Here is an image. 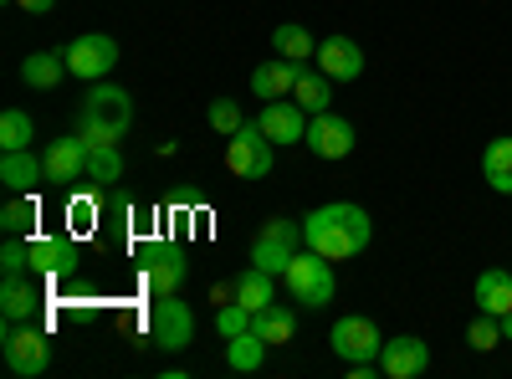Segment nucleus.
Returning <instances> with one entry per match:
<instances>
[{
  "label": "nucleus",
  "instance_id": "nucleus-1",
  "mask_svg": "<svg viewBox=\"0 0 512 379\" xmlns=\"http://www.w3.org/2000/svg\"><path fill=\"white\" fill-rule=\"evenodd\" d=\"M369 241H374V221H369L364 205L328 200V205L303 216V246H313L328 262H354Z\"/></svg>",
  "mask_w": 512,
  "mask_h": 379
},
{
  "label": "nucleus",
  "instance_id": "nucleus-2",
  "mask_svg": "<svg viewBox=\"0 0 512 379\" xmlns=\"http://www.w3.org/2000/svg\"><path fill=\"white\" fill-rule=\"evenodd\" d=\"M128 123H134V98L113 82H93V93L82 98L77 108V134L88 149H108L128 134Z\"/></svg>",
  "mask_w": 512,
  "mask_h": 379
},
{
  "label": "nucleus",
  "instance_id": "nucleus-3",
  "mask_svg": "<svg viewBox=\"0 0 512 379\" xmlns=\"http://www.w3.org/2000/svg\"><path fill=\"white\" fill-rule=\"evenodd\" d=\"M282 287H287V298L297 303V308H328L333 303V292H338V277H333V262L328 257H318V251L308 246V251H297V257L287 262V272H282Z\"/></svg>",
  "mask_w": 512,
  "mask_h": 379
},
{
  "label": "nucleus",
  "instance_id": "nucleus-4",
  "mask_svg": "<svg viewBox=\"0 0 512 379\" xmlns=\"http://www.w3.org/2000/svg\"><path fill=\"white\" fill-rule=\"evenodd\" d=\"M0 354H6L11 374L36 379V374H47V364H52V339H47V328H36V323H6V333H0Z\"/></svg>",
  "mask_w": 512,
  "mask_h": 379
},
{
  "label": "nucleus",
  "instance_id": "nucleus-5",
  "mask_svg": "<svg viewBox=\"0 0 512 379\" xmlns=\"http://www.w3.org/2000/svg\"><path fill=\"white\" fill-rule=\"evenodd\" d=\"M272 164H277V144L262 134V123H241L226 144V170L236 180H267Z\"/></svg>",
  "mask_w": 512,
  "mask_h": 379
},
{
  "label": "nucleus",
  "instance_id": "nucleus-6",
  "mask_svg": "<svg viewBox=\"0 0 512 379\" xmlns=\"http://www.w3.org/2000/svg\"><path fill=\"white\" fill-rule=\"evenodd\" d=\"M297 241H303V226L287 221V216H272L262 231H256V241H251V267H262V272L282 277L287 262L297 257Z\"/></svg>",
  "mask_w": 512,
  "mask_h": 379
},
{
  "label": "nucleus",
  "instance_id": "nucleus-7",
  "mask_svg": "<svg viewBox=\"0 0 512 379\" xmlns=\"http://www.w3.org/2000/svg\"><path fill=\"white\" fill-rule=\"evenodd\" d=\"M67 57V72L82 77V82H103L113 67H118V41L103 36V31H88V36H77L72 47H62Z\"/></svg>",
  "mask_w": 512,
  "mask_h": 379
},
{
  "label": "nucleus",
  "instance_id": "nucleus-8",
  "mask_svg": "<svg viewBox=\"0 0 512 379\" xmlns=\"http://www.w3.org/2000/svg\"><path fill=\"white\" fill-rule=\"evenodd\" d=\"M333 354L344 364H379V349H384V333L374 328V318H338L333 333H328Z\"/></svg>",
  "mask_w": 512,
  "mask_h": 379
},
{
  "label": "nucleus",
  "instance_id": "nucleus-9",
  "mask_svg": "<svg viewBox=\"0 0 512 379\" xmlns=\"http://www.w3.org/2000/svg\"><path fill=\"white\" fill-rule=\"evenodd\" d=\"M154 349H164V354H180V349H190L195 344V308L190 303H180V298H159L154 303Z\"/></svg>",
  "mask_w": 512,
  "mask_h": 379
},
{
  "label": "nucleus",
  "instance_id": "nucleus-10",
  "mask_svg": "<svg viewBox=\"0 0 512 379\" xmlns=\"http://www.w3.org/2000/svg\"><path fill=\"white\" fill-rule=\"evenodd\" d=\"M308 108L297 103V98H277V103H262V113H256V123H262V134L277 144V149H287V144H303L308 139Z\"/></svg>",
  "mask_w": 512,
  "mask_h": 379
},
{
  "label": "nucleus",
  "instance_id": "nucleus-11",
  "mask_svg": "<svg viewBox=\"0 0 512 379\" xmlns=\"http://www.w3.org/2000/svg\"><path fill=\"white\" fill-rule=\"evenodd\" d=\"M318 159H349L354 154V144H359V134H354V123L349 118H338L333 108L328 113H313L308 118V139H303Z\"/></svg>",
  "mask_w": 512,
  "mask_h": 379
},
{
  "label": "nucleus",
  "instance_id": "nucleus-12",
  "mask_svg": "<svg viewBox=\"0 0 512 379\" xmlns=\"http://www.w3.org/2000/svg\"><path fill=\"white\" fill-rule=\"evenodd\" d=\"M41 159H47V185L57 190H72L77 180H88V144H82V134L52 139Z\"/></svg>",
  "mask_w": 512,
  "mask_h": 379
},
{
  "label": "nucleus",
  "instance_id": "nucleus-13",
  "mask_svg": "<svg viewBox=\"0 0 512 379\" xmlns=\"http://www.w3.org/2000/svg\"><path fill=\"white\" fill-rule=\"evenodd\" d=\"M431 369V344L415 339V333H400V339H384L379 349V374L384 379H415Z\"/></svg>",
  "mask_w": 512,
  "mask_h": 379
},
{
  "label": "nucleus",
  "instance_id": "nucleus-14",
  "mask_svg": "<svg viewBox=\"0 0 512 379\" xmlns=\"http://www.w3.org/2000/svg\"><path fill=\"white\" fill-rule=\"evenodd\" d=\"M318 72L333 82H359L364 77V52L354 36H328L318 41Z\"/></svg>",
  "mask_w": 512,
  "mask_h": 379
},
{
  "label": "nucleus",
  "instance_id": "nucleus-15",
  "mask_svg": "<svg viewBox=\"0 0 512 379\" xmlns=\"http://www.w3.org/2000/svg\"><path fill=\"white\" fill-rule=\"evenodd\" d=\"M31 277H62L77 267V241L72 236H31Z\"/></svg>",
  "mask_w": 512,
  "mask_h": 379
},
{
  "label": "nucleus",
  "instance_id": "nucleus-16",
  "mask_svg": "<svg viewBox=\"0 0 512 379\" xmlns=\"http://www.w3.org/2000/svg\"><path fill=\"white\" fill-rule=\"evenodd\" d=\"M0 185H6L11 195H31L36 185H47V159H36L31 149L0 154Z\"/></svg>",
  "mask_w": 512,
  "mask_h": 379
},
{
  "label": "nucleus",
  "instance_id": "nucleus-17",
  "mask_svg": "<svg viewBox=\"0 0 512 379\" xmlns=\"http://www.w3.org/2000/svg\"><path fill=\"white\" fill-rule=\"evenodd\" d=\"M297 77H303V67H297V62H287V57H272V62H262V67L251 72V93L262 98V103L292 98V88H297Z\"/></svg>",
  "mask_w": 512,
  "mask_h": 379
},
{
  "label": "nucleus",
  "instance_id": "nucleus-18",
  "mask_svg": "<svg viewBox=\"0 0 512 379\" xmlns=\"http://www.w3.org/2000/svg\"><path fill=\"white\" fill-rule=\"evenodd\" d=\"M185 277H190V262L180 257V251H154L149 267H144V282H149L154 298H175Z\"/></svg>",
  "mask_w": 512,
  "mask_h": 379
},
{
  "label": "nucleus",
  "instance_id": "nucleus-19",
  "mask_svg": "<svg viewBox=\"0 0 512 379\" xmlns=\"http://www.w3.org/2000/svg\"><path fill=\"white\" fill-rule=\"evenodd\" d=\"M472 298H477V313H492V318L512 313V272L507 267H487L477 277V287H472Z\"/></svg>",
  "mask_w": 512,
  "mask_h": 379
},
{
  "label": "nucleus",
  "instance_id": "nucleus-20",
  "mask_svg": "<svg viewBox=\"0 0 512 379\" xmlns=\"http://www.w3.org/2000/svg\"><path fill=\"white\" fill-rule=\"evenodd\" d=\"M236 303L256 318L262 308H272L277 303V282H272V272H262V267H246L241 277H236Z\"/></svg>",
  "mask_w": 512,
  "mask_h": 379
},
{
  "label": "nucleus",
  "instance_id": "nucleus-21",
  "mask_svg": "<svg viewBox=\"0 0 512 379\" xmlns=\"http://www.w3.org/2000/svg\"><path fill=\"white\" fill-rule=\"evenodd\" d=\"M62 77H67V57L62 52H31L21 62V82H26V88L52 93V88H62Z\"/></svg>",
  "mask_w": 512,
  "mask_h": 379
},
{
  "label": "nucleus",
  "instance_id": "nucleus-22",
  "mask_svg": "<svg viewBox=\"0 0 512 379\" xmlns=\"http://www.w3.org/2000/svg\"><path fill=\"white\" fill-rule=\"evenodd\" d=\"M267 339H262V333H256V328H246V333H236V339H226V364L236 369V374H256V369H262L267 364Z\"/></svg>",
  "mask_w": 512,
  "mask_h": 379
},
{
  "label": "nucleus",
  "instance_id": "nucleus-23",
  "mask_svg": "<svg viewBox=\"0 0 512 379\" xmlns=\"http://www.w3.org/2000/svg\"><path fill=\"white\" fill-rule=\"evenodd\" d=\"M251 328L262 333L267 344H292V333H297V303H272L251 318Z\"/></svg>",
  "mask_w": 512,
  "mask_h": 379
},
{
  "label": "nucleus",
  "instance_id": "nucleus-24",
  "mask_svg": "<svg viewBox=\"0 0 512 379\" xmlns=\"http://www.w3.org/2000/svg\"><path fill=\"white\" fill-rule=\"evenodd\" d=\"M36 287L26 282V277H6L0 282V313H6V323H31V313H36Z\"/></svg>",
  "mask_w": 512,
  "mask_h": 379
},
{
  "label": "nucleus",
  "instance_id": "nucleus-25",
  "mask_svg": "<svg viewBox=\"0 0 512 379\" xmlns=\"http://www.w3.org/2000/svg\"><path fill=\"white\" fill-rule=\"evenodd\" d=\"M482 175L497 195H512V134L507 139H492L482 149Z\"/></svg>",
  "mask_w": 512,
  "mask_h": 379
},
{
  "label": "nucleus",
  "instance_id": "nucleus-26",
  "mask_svg": "<svg viewBox=\"0 0 512 379\" xmlns=\"http://www.w3.org/2000/svg\"><path fill=\"white\" fill-rule=\"evenodd\" d=\"M272 52H277V57H287V62H297V67H308V57H318L308 26H297V21H287V26H277V31H272Z\"/></svg>",
  "mask_w": 512,
  "mask_h": 379
},
{
  "label": "nucleus",
  "instance_id": "nucleus-27",
  "mask_svg": "<svg viewBox=\"0 0 512 379\" xmlns=\"http://www.w3.org/2000/svg\"><path fill=\"white\" fill-rule=\"evenodd\" d=\"M292 98L303 103L308 113H328V108H333V77H323V72H308V67H303V77H297Z\"/></svg>",
  "mask_w": 512,
  "mask_h": 379
},
{
  "label": "nucleus",
  "instance_id": "nucleus-28",
  "mask_svg": "<svg viewBox=\"0 0 512 379\" xmlns=\"http://www.w3.org/2000/svg\"><path fill=\"white\" fill-rule=\"evenodd\" d=\"M31 139H36V123H31V113H21V108H6L0 113V149H31Z\"/></svg>",
  "mask_w": 512,
  "mask_h": 379
},
{
  "label": "nucleus",
  "instance_id": "nucleus-29",
  "mask_svg": "<svg viewBox=\"0 0 512 379\" xmlns=\"http://www.w3.org/2000/svg\"><path fill=\"white\" fill-rule=\"evenodd\" d=\"M88 180H93L98 190H108V185L123 180V154H118V144H108V149H88Z\"/></svg>",
  "mask_w": 512,
  "mask_h": 379
},
{
  "label": "nucleus",
  "instance_id": "nucleus-30",
  "mask_svg": "<svg viewBox=\"0 0 512 379\" xmlns=\"http://www.w3.org/2000/svg\"><path fill=\"white\" fill-rule=\"evenodd\" d=\"M0 226H6V236H31V226H36V200H31V195H11L6 210H0Z\"/></svg>",
  "mask_w": 512,
  "mask_h": 379
},
{
  "label": "nucleus",
  "instance_id": "nucleus-31",
  "mask_svg": "<svg viewBox=\"0 0 512 379\" xmlns=\"http://www.w3.org/2000/svg\"><path fill=\"white\" fill-rule=\"evenodd\" d=\"M466 344H472L477 354H492L497 344H507V339H502V318L477 313V318H472V328H466Z\"/></svg>",
  "mask_w": 512,
  "mask_h": 379
},
{
  "label": "nucleus",
  "instance_id": "nucleus-32",
  "mask_svg": "<svg viewBox=\"0 0 512 379\" xmlns=\"http://www.w3.org/2000/svg\"><path fill=\"white\" fill-rule=\"evenodd\" d=\"M205 118H210V129H216V134H226V139H231V134L241 129V123H246V113H241V103H236V98H216Z\"/></svg>",
  "mask_w": 512,
  "mask_h": 379
},
{
  "label": "nucleus",
  "instance_id": "nucleus-33",
  "mask_svg": "<svg viewBox=\"0 0 512 379\" xmlns=\"http://www.w3.org/2000/svg\"><path fill=\"white\" fill-rule=\"evenodd\" d=\"M0 272H6V277H26L31 272V246L21 236H11L6 251H0Z\"/></svg>",
  "mask_w": 512,
  "mask_h": 379
},
{
  "label": "nucleus",
  "instance_id": "nucleus-34",
  "mask_svg": "<svg viewBox=\"0 0 512 379\" xmlns=\"http://www.w3.org/2000/svg\"><path fill=\"white\" fill-rule=\"evenodd\" d=\"M246 328H251V313L241 303H221V313H216V333H221V339H236V333H246Z\"/></svg>",
  "mask_w": 512,
  "mask_h": 379
},
{
  "label": "nucleus",
  "instance_id": "nucleus-35",
  "mask_svg": "<svg viewBox=\"0 0 512 379\" xmlns=\"http://www.w3.org/2000/svg\"><path fill=\"white\" fill-rule=\"evenodd\" d=\"M16 6H21V11H31V16H47V11L57 6V0H16Z\"/></svg>",
  "mask_w": 512,
  "mask_h": 379
},
{
  "label": "nucleus",
  "instance_id": "nucleus-36",
  "mask_svg": "<svg viewBox=\"0 0 512 379\" xmlns=\"http://www.w3.org/2000/svg\"><path fill=\"white\" fill-rule=\"evenodd\" d=\"M502 339L512 344V313H502Z\"/></svg>",
  "mask_w": 512,
  "mask_h": 379
}]
</instances>
